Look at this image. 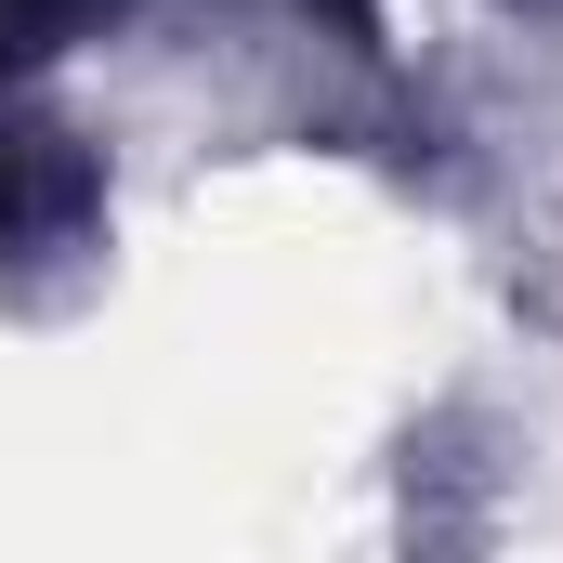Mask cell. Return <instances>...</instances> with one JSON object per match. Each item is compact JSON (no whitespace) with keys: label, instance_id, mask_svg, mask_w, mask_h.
<instances>
[{"label":"cell","instance_id":"obj_1","mask_svg":"<svg viewBox=\"0 0 563 563\" xmlns=\"http://www.w3.org/2000/svg\"><path fill=\"white\" fill-rule=\"evenodd\" d=\"M106 0H0V53H53L66 26H92Z\"/></svg>","mask_w":563,"mask_h":563}]
</instances>
